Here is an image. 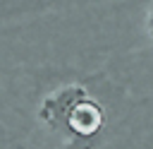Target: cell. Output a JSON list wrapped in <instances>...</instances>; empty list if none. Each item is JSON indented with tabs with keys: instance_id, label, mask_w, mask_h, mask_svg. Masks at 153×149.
I'll return each mask as SVG.
<instances>
[{
	"instance_id": "obj_1",
	"label": "cell",
	"mask_w": 153,
	"mask_h": 149,
	"mask_svg": "<svg viewBox=\"0 0 153 149\" xmlns=\"http://www.w3.org/2000/svg\"><path fill=\"white\" fill-rule=\"evenodd\" d=\"M38 118L67 139H98L105 127V108L79 84L50 91L38 106Z\"/></svg>"
},
{
	"instance_id": "obj_2",
	"label": "cell",
	"mask_w": 153,
	"mask_h": 149,
	"mask_svg": "<svg viewBox=\"0 0 153 149\" xmlns=\"http://www.w3.org/2000/svg\"><path fill=\"white\" fill-rule=\"evenodd\" d=\"M98 139H67L65 149H98Z\"/></svg>"
},
{
	"instance_id": "obj_3",
	"label": "cell",
	"mask_w": 153,
	"mask_h": 149,
	"mask_svg": "<svg viewBox=\"0 0 153 149\" xmlns=\"http://www.w3.org/2000/svg\"><path fill=\"white\" fill-rule=\"evenodd\" d=\"M146 29H148V36L153 38V5L148 7V14H146Z\"/></svg>"
}]
</instances>
